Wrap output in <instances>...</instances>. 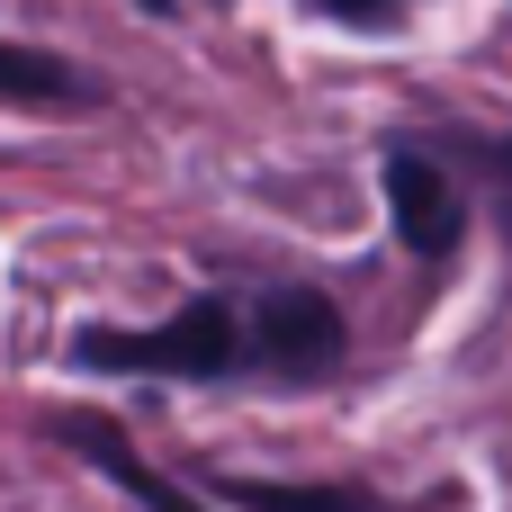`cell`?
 I'll return each mask as SVG.
<instances>
[{
	"mask_svg": "<svg viewBox=\"0 0 512 512\" xmlns=\"http://www.w3.org/2000/svg\"><path fill=\"white\" fill-rule=\"evenodd\" d=\"M0 99L9 108H90L99 90L45 45H0Z\"/></svg>",
	"mask_w": 512,
	"mask_h": 512,
	"instance_id": "5b68a950",
	"label": "cell"
},
{
	"mask_svg": "<svg viewBox=\"0 0 512 512\" xmlns=\"http://www.w3.org/2000/svg\"><path fill=\"white\" fill-rule=\"evenodd\" d=\"M495 207H504V234H512V144L495 153Z\"/></svg>",
	"mask_w": 512,
	"mask_h": 512,
	"instance_id": "ba28073f",
	"label": "cell"
},
{
	"mask_svg": "<svg viewBox=\"0 0 512 512\" xmlns=\"http://www.w3.org/2000/svg\"><path fill=\"white\" fill-rule=\"evenodd\" d=\"M225 504L234 512H387L378 495H351V486H279V477H225Z\"/></svg>",
	"mask_w": 512,
	"mask_h": 512,
	"instance_id": "8992f818",
	"label": "cell"
},
{
	"mask_svg": "<svg viewBox=\"0 0 512 512\" xmlns=\"http://www.w3.org/2000/svg\"><path fill=\"white\" fill-rule=\"evenodd\" d=\"M72 360H81V369H153V378H225V369L243 360V315H234L225 297H198V306H180V315L153 324V333H108V324H90V333L72 342Z\"/></svg>",
	"mask_w": 512,
	"mask_h": 512,
	"instance_id": "6da1fadb",
	"label": "cell"
},
{
	"mask_svg": "<svg viewBox=\"0 0 512 512\" xmlns=\"http://www.w3.org/2000/svg\"><path fill=\"white\" fill-rule=\"evenodd\" d=\"M387 207H396L405 252H423V261H450V252H459L468 207H459V189H450L441 162H423V153H387Z\"/></svg>",
	"mask_w": 512,
	"mask_h": 512,
	"instance_id": "3957f363",
	"label": "cell"
},
{
	"mask_svg": "<svg viewBox=\"0 0 512 512\" xmlns=\"http://www.w3.org/2000/svg\"><path fill=\"white\" fill-rule=\"evenodd\" d=\"M54 432H63V441H72V450H81V459H90L108 486H126L144 512H207L198 495H180L171 477H153V468H144V459L117 441V423H99V414H72V423H54Z\"/></svg>",
	"mask_w": 512,
	"mask_h": 512,
	"instance_id": "277c9868",
	"label": "cell"
},
{
	"mask_svg": "<svg viewBox=\"0 0 512 512\" xmlns=\"http://www.w3.org/2000/svg\"><path fill=\"white\" fill-rule=\"evenodd\" d=\"M252 360L279 369V378H324V369L342 360V315H333L315 288H279V297H261V315H252Z\"/></svg>",
	"mask_w": 512,
	"mask_h": 512,
	"instance_id": "7a4b0ae2",
	"label": "cell"
},
{
	"mask_svg": "<svg viewBox=\"0 0 512 512\" xmlns=\"http://www.w3.org/2000/svg\"><path fill=\"white\" fill-rule=\"evenodd\" d=\"M324 9H333V18H351V27H387L405 0H324Z\"/></svg>",
	"mask_w": 512,
	"mask_h": 512,
	"instance_id": "52a82bcc",
	"label": "cell"
}]
</instances>
